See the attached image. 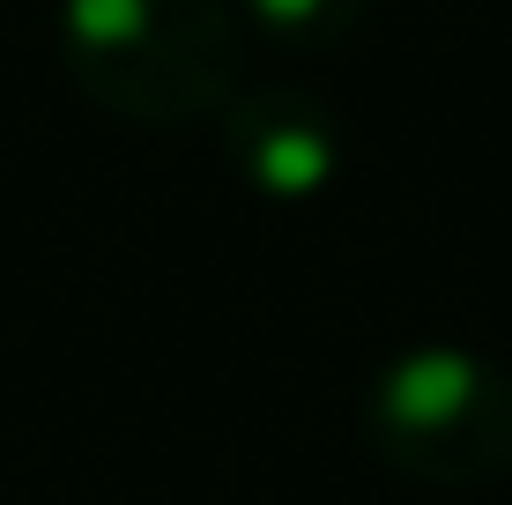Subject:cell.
I'll list each match as a JSON object with an SVG mask.
<instances>
[{"label":"cell","mask_w":512,"mask_h":505,"mask_svg":"<svg viewBox=\"0 0 512 505\" xmlns=\"http://www.w3.org/2000/svg\"><path fill=\"white\" fill-rule=\"evenodd\" d=\"M238 15L275 45L327 52V45L357 38V23L372 15V0H238Z\"/></svg>","instance_id":"277c9868"},{"label":"cell","mask_w":512,"mask_h":505,"mask_svg":"<svg viewBox=\"0 0 512 505\" xmlns=\"http://www.w3.org/2000/svg\"><path fill=\"white\" fill-rule=\"evenodd\" d=\"M364 446L423 491L512 483V372L468 342H409L364 387Z\"/></svg>","instance_id":"7a4b0ae2"},{"label":"cell","mask_w":512,"mask_h":505,"mask_svg":"<svg viewBox=\"0 0 512 505\" xmlns=\"http://www.w3.org/2000/svg\"><path fill=\"white\" fill-rule=\"evenodd\" d=\"M60 60L97 112L193 127L245 90V15L238 0H60Z\"/></svg>","instance_id":"6da1fadb"},{"label":"cell","mask_w":512,"mask_h":505,"mask_svg":"<svg viewBox=\"0 0 512 505\" xmlns=\"http://www.w3.org/2000/svg\"><path fill=\"white\" fill-rule=\"evenodd\" d=\"M223 149H231L238 179L253 186L260 201H320L334 179H342V119L327 112L312 90H238L223 104Z\"/></svg>","instance_id":"3957f363"}]
</instances>
